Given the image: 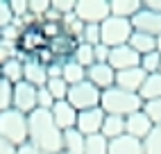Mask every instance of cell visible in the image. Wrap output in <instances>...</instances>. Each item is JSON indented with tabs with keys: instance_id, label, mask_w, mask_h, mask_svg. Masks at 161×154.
I'll return each mask as SVG.
<instances>
[{
	"instance_id": "6da1fadb",
	"label": "cell",
	"mask_w": 161,
	"mask_h": 154,
	"mask_svg": "<svg viewBox=\"0 0 161 154\" xmlns=\"http://www.w3.org/2000/svg\"><path fill=\"white\" fill-rule=\"evenodd\" d=\"M27 138L41 154H61L64 131L55 125L50 111L34 109L27 116Z\"/></svg>"
},
{
	"instance_id": "7a4b0ae2",
	"label": "cell",
	"mask_w": 161,
	"mask_h": 154,
	"mask_svg": "<svg viewBox=\"0 0 161 154\" xmlns=\"http://www.w3.org/2000/svg\"><path fill=\"white\" fill-rule=\"evenodd\" d=\"M100 109L107 116H132L136 111L143 109V100L138 97V93H130V91H123L118 86H111V89L102 91L100 95Z\"/></svg>"
},
{
	"instance_id": "3957f363",
	"label": "cell",
	"mask_w": 161,
	"mask_h": 154,
	"mask_svg": "<svg viewBox=\"0 0 161 154\" xmlns=\"http://www.w3.org/2000/svg\"><path fill=\"white\" fill-rule=\"evenodd\" d=\"M0 136L7 138L16 147L30 143V138H27V116L16 111V109L3 111L0 113Z\"/></svg>"
},
{
	"instance_id": "277c9868",
	"label": "cell",
	"mask_w": 161,
	"mask_h": 154,
	"mask_svg": "<svg viewBox=\"0 0 161 154\" xmlns=\"http://www.w3.org/2000/svg\"><path fill=\"white\" fill-rule=\"evenodd\" d=\"M132 34H134V27H132V20H127V18L109 16L104 23H100V43L107 48L127 46Z\"/></svg>"
},
{
	"instance_id": "5b68a950",
	"label": "cell",
	"mask_w": 161,
	"mask_h": 154,
	"mask_svg": "<svg viewBox=\"0 0 161 154\" xmlns=\"http://www.w3.org/2000/svg\"><path fill=\"white\" fill-rule=\"evenodd\" d=\"M100 95H102V91H98L91 82H80L75 86H68L66 102L75 111H86V109L100 107Z\"/></svg>"
},
{
	"instance_id": "8992f818",
	"label": "cell",
	"mask_w": 161,
	"mask_h": 154,
	"mask_svg": "<svg viewBox=\"0 0 161 154\" xmlns=\"http://www.w3.org/2000/svg\"><path fill=\"white\" fill-rule=\"evenodd\" d=\"M75 16L84 25H100L111 16L109 0H75Z\"/></svg>"
},
{
	"instance_id": "52a82bcc",
	"label": "cell",
	"mask_w": 161,
	"mask_h": 154,
	"mask_svg": "<svg viewBox=\"0 0 161 154\" xmlns=\"http://www.w3.org/2000/svg\"><path fill=\"white\" fill-rule=\"evenodd\" d=\"M12 109L30 116L36 109V89L27 82H18L14 86V97H12Z\"/></svg>"
},
{
	"instance_id": "ba28073f",
	"label": "cell",
	"mask_w": 161,
	"mask_h": 154,
	"mask_svg": "<svg viewBox=\"0 0 161 154\" xmlns=\"http://www.w3.org/2000/svg\"><path fill=\"white\" fill-rule=\"evenodd\" d=\"M102 120H104V111L100 107L86 109V111H77L75 129H77L82 136H95V134H100V129H102Z\"/></svg>"
},
{
	"instance_id": "9c48e42d",
	"label": "cell",
	"mask_w": 161,
	"mask_h": 154,
	"mask_svg": "<svg viewBox=\"0 0 161 154\" xmlns=\"http://www.w3.org/2000/svg\"><path fill=\"white\" fill-rule=\"evenodd\" d=\"M86 82H91L98 91H107L116 86V70L109 63H93L86 70Z\"/></svg>"
},
{
	"instance_id": "30bf717a",
	"label": "cell",
	"mask_w": 161,
	"mask_h": 154,
	"mask_svg": "<svg viewBox=\"0 0 161 154\" xmlns=\"http://www.w3.org/2000/svg\"><path fill=\"white\" fill-rule=\"evenodd\" d=\"M138 63H141V57L130 46H118V48H111V52H109V66L116 73L127 70V68H136Z\"/></svg>"
},
{
	"instance_id": "8fae6325",
	"label": "cell",
	"mask_w": 161,
	"mask_h": 154,
	"mask_svg": "<svg viewBox=\"0 0 161 154\" xmlns=\"http://www.w3.org/2000/svg\"><path fill=\"white\" fill-rule=\"evenodd\" d=\"M132 27H134V32H143V34H150V36H159L161 34V14L141 9V12L132 18Z\"/></svg>"
},
{
	"instance_id": "7c38bea8",
	"label": "cell",
	"mask_w": 161,
	"mask_h": 154,
	"mask_svg": "<svg viewBox=\"0 0 161 154\" xmlns=\"http://www.w3.org/2000/svg\"><path fill=\"white\" fill-rule=\"evenodd\" d=\"M52 113V120H55V125L61 129V131H68V129H75V123H77V111L66 102V100H59L52 104L50 109Z\"/></svg>"
},
{
	"instance_id": "4fadbf2b",
	"label": "cell",
	"mask_w": 161,
	"mask_h": 154,
	"mask_svg": "<svg viewBox=\"0 0 161 154\" xmlns=\"http://www.w3.org/2000/svg\"><path fill=\"white\" fill-rule=\"evenodd\" d=\"M80 43H82V41L73 39V36H68V34H61V36H57V39H52V41L48 43V48H50L52 54H55V59H57L59 63H64V61L73 59V54H75V50H77Z\"/></svg>"
},
{
	"instance_id": "5bb4252c",
	"label": "cell",
	"mask_w": 161,
	"mask_h": 154,
	"mask_svg": "<svg viewBox=\"0 0 161 154\" xmlns=\"http://www.w3.org/2000/svg\"><path fill=\"white\" fill-rule=\"evenodd\" d=\"M152 123H150V118L143 113V111H136L132 116L125 118V134L127 136H134L138 140H145V136L152 131Z\"/></svg>"
},
{
	"instance_id": "9a60e30c",
	"label": "cell",
	"mask_w": 161,
	"mask_h": 154,
	"mask_svg": "<svg viewBox=\"0 0 161 154\" xmlns=\"http://www.w3.org/2000/svg\"><path fill=\"white\" fill-rule=\"evenodd\" d=\"M145 82V73L138 68H127V70H118L116 73V86L123 91H130V93H138V89L143 86Z\"/></svg>"
},
{
	"instance_id": "2e32d148",
	"label": "cell",
	"mask_w": 161,
	"mask_h": 154,
	"mask_svg": "<svg viewBox=\"0 0 161 154\" xmlns=\"http://www.w3.org/2000/svg\"><path fill=\"white\" fill-rule=\"evenodd\" d=\"M23 82L32 84L34 89H41V86L48 84V73H46V66H41L34 59H25L23 61Z\"/></svg>"
},
{
	"instance_id": "e0dca14e",
	"label": "cell",
	"mask_w": 161,
	"mask_h": 154,
	"mask_svg": "<svg viewBox=\"0 0 161 154\" xmlns=\"http://www.w3.org/2000/svg\"><path fill=\"white\" fill-rule=\"evenodd\" d=\"M109 154H145L143 152V140L134 136H118L109 140Z\"/></svg>"
},
{
	"instance_id": "ac0fdd59",
	"label": "cell",
	"mask_w": 161,
	"mask_h": 154,
	"mask_svg": "<svg viewBox=\"0 0 161 154\" xmlns=\"http://www.w3.org/2000/svg\"><path fill=\"white\" fill-rule=\"evenodd\" d=\"M143 9V0H109V12L111 16L132 20Z\"/></svg>"
},
{
	"instance_id": "d6986e66",
	"label": "cell",
	"mask_w": 161,
	"mask_h": 154,
	"mask_svg": "<svg viewBox=\"0 0 161 154\" xmlns=\"http://www.w3.org/2000/svg\"><path fill=\"white\" fill-rule=\"evenodd\" d=\"M127 46H130L138 57H143V54L157 50V36L143 34V32H134V34L130 36V41H127Z\"/></svg>"
},
{
	"instance_id": "ffe728a7",
	"label": "cell",
	"mask_w": 161,
	"mask_h": 154,
	"mask_svg": "<svg viewBox=\"0 0 161 154\" xmlns=\"http://www.w3.org/2000/svg\"><path fill=\"white\" fill-rule=\"evenodd\" d=\"M138 97H141L143 102L159 100V97H161V73L145 75V82H143L141 89H138Z\"/></svg>"
},
{
	"instance_id": "44dd1931",
	"label": "cell",
	"mask_w": 161,
	"mask_h": 154,
	"mask_svg": "<svg viewBox=\"0 0 161 154\" xmlns=\"http://www.w3.org/2000/svg\"><path fill=\"white\" fill-rule=\"evenodd\" d=\"M100 134H102L107 140H114V138H118V136H125V118H123V116H107V113H104Z\"/></svg>"
},
{
	"instance_id": "7402d4cb",
	"label": "cell",
	"mask_w": 161,
	"mask_h": 154,
	"mask_svg": "<svg viewBox=\"0 0 161 154\" xmlns=\"http://www.w3.org/2000/svg\"><path fill=\"white\" fill-rule=\"evenodd\" d=\"M84 143H86V136H82L77 129L64 131L61 154H84Z\"/></svg>"
},
{
	"instance_id": "603a6c76",
	"label": "cell",
	"mask_w": 161,
	"mask_h": 154,
	"mask_svg": "<svg viewBox=\"0 0 161 154\" xmlns=\"http://www.w3.org/2000/svg\"><path fill=\"white\" fill-rule=\"evenodd\" d=\"M61 80L68 86H75L80 82H86V68H82L80 63H75L73 59L61 63Z\"/></svg>"
},
{
	"instance_id": "cb8c5ba5",
	"label": "cell",
	"mask_w": 161,
	"mask_h": 154,
	"mask_svg": "<svg viewBox=\"0 0 161 154\" xmlns=\"http://www.w3.org/2000/svg\"><path fill=\"white\" fill-rule=\"evenodd\" d=\"M0 77H3L5 82H9L12 86H16L18 82H23V61L18 57L9 59L5 66H0Z\"/></svg>"
},
{
	"instance_id": "d4e9b609",
	"label": "cell",
	"mask_w": 161,
	"mask_h": 154,
	"mask_svg": "<svg viewBox=\"0 0 161 154\" xmlns=\"http://www.w3.org/2000/svg\"><path fill=\"white\" fill-rule=\"evenodd\" d=\"M61 30H64V34H68V36H73V39H77V41H82V32H84V23L75 16V12H70V14H66L61 18Z\"/></svg>"
},
{
	"instance_id": "484cf974",
	"label": "cell",
	"mask_w": 161,
	"mask_h": 154,
	"mask_svg": "<svg viewBox=\"0 0 161 154\" xmlns=\"http://www.w3.org/2000/svg\"><path fill=\"white\" fill-rule=\"evenodd\" d=\"M84 154H109V140H107L102 134L86 136V143H84Z\"/></svg>"
},
{
	"instance_id": "4316f807",
	"label": "cell",
	"mask_w": 161,
	"mask_h": 154,
	"mask_svg": "<svg viewBox=\"0 0 161 154\" xmlns=\"http://www.w3.org/2000/svg\"><path fill=\"white\" fill-rule=\"evenodd\" d=\"M73 61L75 63H80L82 68H91V66L95 63V57H93V46H89V43H80L77 50H75L73 54Z\"/></svg>"
},
{
	"instance_id": "83f0119b",
	"label": "cell",
	"mask_w": 161,
	"mask_h": 154,
	"mask_svg": "<svg viewBox=\"0 0 161 154\" xmlns=\"http://www.w3.org/2000/svg\"><path fill=\"white\" fill-rule=\"evenodd\" d=\"M143 152L145 154H161V125H154L152 131L143 140Z\"/></svg>"
},
{
	"instance_id": "f1b7e54d",
	"label": "cell",
	"mask_w": 161,
	"mask_h": 154,
	"mask_svg": "<svg viewBox=\"0 0 161 154\" xmlns=\"http://www.w3.org/2000/svg\"><path fill=\"white\" fill-rule=\"evenodd\" d=\"M159 66H161V54L154 50V52H147L141 57V63H138V68H141L145 75H154L159 73Z\"/></svg>"
},
{
	"instance_id": "f546056e",
	"label": "cell",
	"mask_w": 161,
	"mask_h": 154,
	"mask_svg": "<svg viewBox=\"0 0 161 154\" xmlns=\"http://www.w3.org/2000/svg\"><path fill=\"white\" fill-rule=\"evenodd\" d=\"M46 89H48V93L55 97V102H59V100H66V95H68V84L61 80H48V84H46Z\"/></svg>"
},
{
	"instance_id": "4dcf8cb0",
	"label": "cell",
	"mask_w": 161,
	"mask_h": 154,
	"mask_svg": "<svg viewBox=\"0 0 161 154\" xmlns=\"http://www.w3.org/2000/svg\"><path fill=\"white\" fill-rule=\"evenodd\" d=\"M141 111L150 118L152 125H161V97L159 100H150V102H143V109Z\"/></svg>"
},
{
	"instance_id": "1f68e13d",
	"label": "cell",
	"mask_w": 161,
	"mask_h": 154,
	"mask_svg": "<svg viewBox=\"0 0 161 154\" xmlns=\"http://www.w3.org/2000/svg\"><path fill=\"white\" fill-rule=\"evenodd\" d=\"M12 97H14V86L0 77V113L12 109Z\"/></svg>"
},
{
	"instance_id": "d6a6232c",
	"label": "cell",
	"mask_w": 161,
	"mask_h": 154,
	"mask_svg": "<svg viewBox=\"0 0 161 154\" xmlns=\"http://www.w3.org/2000/svg\"><path fill=\"white\" fill-rule=\"evenodd\" d=\"M9 9L14 14V20H23L30 14V0H9Z\"/></svg>"
},
{
	"instance_id": "836d02e7",
	"label": "cell",
	"mask_w": 161,
	"mask_h": 154,
	"mask_svg": "<svg viewBox=\"0 0 161 154\" xmlns=\"http://www.w3.org/2000/svg\"><path fill=\"white\" fill-rule=\"evenodd\" d=\"M39 30H41V34H43V39H46L48 43H50L52 39H57V36L64 34V30H61L59 23H46V20H43V23L39 25Z\"/></svg>"
},
{
	"instance_id": "e575fe53",
	"label": "cell",
	"mask_w": 161,
	"mask_h": 154,
	"mask_svg": "<svg viewBox=\"0 0 161 154\" xmlns=\"http://www.w3.org/2000/svg\"><path fill=\"white\" fill-rule=\"evenodd\" d=\"M52 104H55V97H52L48 93L46 86H41V89H36V109H43V111H50Z\"/></svg>"
},
{
	"instance_id": "d590c367",
	"label": "cell",
	"mask_w": 161,
	"mask_h": 154,
	"mask_svg": "<svg viewBox=\"0 0 161 154\" xmlns=\"http://www.w3.org/2000/svg\"><path fill=\"white\" fill-rule=\"evenodd\" d=\"M82 43H89V46H98V43H100V25H84V32H82Z\"/></svg>"
},
{
	"instance_id": "8d00e7d4",
	"label": "cell",
	"mask_w": 161,
	"mask_h": 154,
	"mask_svg": "<svg viewBox=\"0 0 161 154\" xmlns=\"http://www.w3.org/2000/svg\"><path fill=\"white\" fill-rule=\"evenodd\" d=\"M18 57V48L16 43H7V41H0V66H5L9 59Z\"/></svg>"
},
{
	"instance_id": "74e56055",
	"label": "cell",
	"mask_w": 161,
	"mask_h": 154,
	"mask_svg": "<svg viewBox=\"0 0 161 154\" xmlns=\"http://www.w3.org/2000/svg\"><path fill=\"white\" fill-rule=\"evenodd\" d=\"M20 32H23V27L16 25V23H12V25H7V27L0 30V41L16 43V41H18V36H20Z\"/></svg>"
},
{
	"instance_id": "f35d334b",
	"label": "cell",
	"mask_w": 161,
	"mask_h": 154,
	"mask_svg": "<svg viewBox=\"0 0 161 154\" xmlns=\"http://www.w3.org/2000/svg\"><path fill=\"white\" fill-rule=\"evenodd\" d=\"M14 23V14L9 9V0H0V30Z\"/></svg>"
},
{
	"instance_id": "ab89813d",
	"label": "cell",
	"mask_w": 161,
	"mask_h": 154,
	"mask_svg": "<svg viewBox=\"0 0 161 154\" xmlns=\"http://www.w3.org/2000/svg\"><path fill=\"white\" fill-rule=\"evenodd\" d=\"M48 9H50V0H30V14H34L36 18H43Z\"/></svg>"
},
{
	"instance_id": "60d3db41",
	"label": "cell",
	"mask_w": 161,
	"mask_h": 154,
	"mask_svg": "<svg viewBox=\"0 0 161 154\" xmlns=\"http://www.w3.org/2000/svg\"><path fill=\"white\" fill-rule=\"evenodd\" d=\"M50 7L59 12L61 16H66L70 12H75V0H50Z\"/></svg>"
},
{
	"instance_id": "b9f144b4",
	"label": "cell",
	"mask_w": 161,
	"mask_h": 154,
	"mask_svg": "<svg viewBox=\"0 0 161 154\" xmlns=\"http://www.w3.org/2000/svg\"><path fill=\"white\" fill-rule=\"evenodd\" d=\"M109 52H111V48L102 46V43L93 46V57H95V63H109Z\"/></svg>"
},
{
	"instance_id": "7bdbcfd3",
	"label": "cell",
	"mask_w": 161,
	"mask_h": 154,
	"mask_svg": "<svg viewBox=\"0 0 161 154\" xmlns=\"http://www.w3.org/2000/svg\"><path fill=\"white\" fill-rule=\"evenodd\" d=\"M46 73H48V80H59V77H61V63L55 61V63L46 66Z\"/></svg>"
},
{
	"instance_id": "ee69618b",
	"label": "cell",
	"mask_w": 161,
	"mask_h": 154,
	"mask_svg": "<svg viewBox=\"0 0 161 154\" xmlns=\"http://www.w3.org/2000/svg\"><path fill=\"white\" fill-rule=\"evenodd\" d=\"M143 9L154 12V14H161V0H143Z\"/></svg>"
},
{
	"instance_id": "f6af8a7d",
	"label": "cell",
	"mask_w": 161,
	"mask_h": 154,
	"mask_svg": "<svg viewBox=\"0 0 161 154\" xmlns=\"http://www.w3.org/2000/svg\"><path fill=\"white\" fill-rule=\"evenodd\" d=\"M0 154H16V145H12L7 138L0 136Z\"/></svg>"
},
{
	"instance_id": "bcb514c9",
	"label": "cell",
	"mask_w": 161,
	"mask_h": 154,
	"mask_svg": "<svg viewBox=\"0 0 161 154\" xmlns=\"http://www.w3.org/2000/svg\"><path fill=\"white\" fill-rule=\"evenodd\" d=\"M16 154H41L34 145H30V143H25V145H20V147H16Z\"/></svg>"
},
{
	"instance_id": "7dc6e473",
	"label": "cell",
	"mask_w": 161,
	"mask_h": 154,
	"mask_svg": "<svg viewBox=\"0 0 161 154\" xmlns=\"http://www.w3.org/2000/svg\"><path fill=\"white\" fill-rule=\"evenodd\" d=\"M157 52H159V54H161V34H159V36H157Z\"/></svg>"
},
{
	"instance_id": "c3c4849f",
	"label": "cell",
	"mask_w": 161,
	"mask_h": 154,
	"mask_svg": "<svg viewBox=\"0 0 161 154\" xmlns=\"http://www.w3.org/2000/svg\"><path fill=\"white\" fill-rule=\"evenodd\" d=\"M159 73H161V66H159Z\"/></svg>"
}]
</instances>
